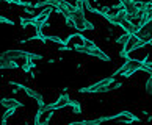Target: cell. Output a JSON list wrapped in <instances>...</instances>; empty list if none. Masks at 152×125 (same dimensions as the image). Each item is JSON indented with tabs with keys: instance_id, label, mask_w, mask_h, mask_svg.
<instances>
[{
	"instance_id": "obj_1",
	"label": "cell",
	"mask_w": 152,
	"mask_h": 125,
	"mask_svg": "<svg viewBox=\"0 0 152 125\" xmlns=\"http://www.w3.org/2000/svg\"><path fill=\"white\" fill-rule=\"evenodd\" d=\"M72 22H74V28L77 31H88V30H94V25L93 22H89L85 16V11L83 9H74V13L71 14Z\"/></svg>"
},
{
	"instance_id": "obj_2",
	"label": "cell",
	"mask_w": 152,
	"mask_h": 125,
	"mask_svg": "<svg viewBox=\"0 0 152 125\" xmlns=\"http://www.w3.org/2000/svg\"><path fill=\"white\" fill-rule=\"evenodd\" d=\"M53 114H55V110L50 106V103H46L44 106H38V111L35 114L33 122L39 124V125H47L50 121H52Z\"/></svg>"
},
{
	"instance_id": "obj_3",
	"label": "cell",
	"mask_w": 152,
	"mask_h": 125,
	"mask_svg": "<svg viewBox=\"0 0 152 125\" xmlns=\"http://www.w3.org/2000/svg\"><path fill=\"white\" fill-rule=\"evenodd\" d=\"M71 100H72V99L69 97V94H67V92H63V94H61L60 97L57 99V100L50 103V106H52L55 111H58V110H64V108H69Z\"/></svg>"
},
{
	"instance_id": "obj_4",
	"label": "cell",
	"mask_w": 152,
	"mask_h": 125,
	"mask_svg": "<svg viewBox=\"0 0 152 125\" xmlns=\"http://www.w3.org/2000/svg\"><path fill=\"white\" fill-rule=\"evenodd\" d=\"M86 55H89V56H94V58H97V60H102V61H105V62H110L111 61V58L108 55H107L105 52L100 47H97V45H93V47H88L86 49Z\"/></svg>"
},
{
	"instance_id": "obj_5",
	"label": "cell",
	"mask_w": 152,
	"mask_h": 125,
	"mask_svg": "<svg viewBox=\"0 0 152 125\" xmlns=\"http://www.w3.org/2000/svg\"><path fill=\"white\" fill-rule=\"evenodd\" d=\"M0 105H2L5 110L7 108H22L24 106V103H22L20 100H18V99H8V97H3V99H0Z\"/></svg>"
},
{
	"instance_id": "obj_6",
	"label": "cell",
	"mask_w": 152,
	"mask_h": 125,
	"mask_svg": "<svg viewBox=\"0 0 152 125\" xmlns=\"http://www.w3.org/2000/svg\"><path fill=\"white\" fill-rule=\"evenodd\" d=\"M69 108L72 110V113L74 114H82L83 113V108H82V103L78 100H71V103H69Z\"/></svg>"
},
{
	"instance_id": "obj_7",
	"label": "cell",
	"mask_w": 152,
	"mask_h": 125,
	"mask_svg": "<svg viewBox=\"0 0 152 125\" xmlns=\"http://www.w3.org/2000/svg\"><path fill=\"white\" fill-rule=\"evenodd\" d=\"M129 36H130V33H126L124 31V35H121V36H118L116 39H115V42L116 44H121V45H124L127 42V39H129Z\"/></svg>"
},
{
	"instance_id": "obj_8",
	"label": "cell",
	"mask_w": 152,
	"mask_h": 125,
	"mask_svg": "<svg viewBox=\"0 0 152 125\" xmlns=\"http://www.w3.org/2000/svg\"><path fill=\"white\" fill-rule=\"evenodd\" d=\"M146 92L152 95V75H149L148 80H146Z\"/></svg>"
},
{
	"instance_id": "obj_9",
	"label": "cell",
	"mask_w": 152,
	"mask_h": 125,
	"mask_svg": "<svg viewBox=\"0 0 152 125\" xmlns=\"http://www.w3.org/2000/svg\"><path fill=\"white\" fill-rule=\"evenodd\" d=\"M119 56H121V58H124V60H127V58H129V53L126 52V50H121V52H119Z\"/></svg>"
}]
</instances>
